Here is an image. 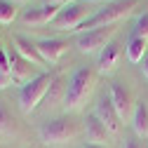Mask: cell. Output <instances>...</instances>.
Returning a JSON list of instances; mask_svg holds the SVG:
<instances>
[{
    "label": "cell",
    "instance_id": "obj_1",
    "mask_svg": "<svg viewBox=\"0 0 148 148\" xmlns=\"http://www.w3.org/2000/svg\"><path fill=\"white\" fill-rule=\"evenodd\" d=\"M139 5V0H110L101 10H97L94 14H89V19L78 28V31H94V28H103V26H113L115 21H120L122 16H127L134 7Z\"/></svg>",
    "mask_w": 148,
    "mask_h": 148
},
{
    "label": "cell",
    "instance_id": "obj_2",
    "mask_svg": "<svg viewBox=\"0 0 148 148\" xmlns=\"http://www.w3.org/2000/svg\"><path fill=\"white\" fill-rule=\"evenodd\" d=\"M92 87H94V71L87 68V66H80V68L71 75V80H68V85H66L64 106H66L68 110L82 108V103L87 101Z\"/></svg>",
    "mask_w": 148,
    "mask_h": 148
},
{
    "label": "cell",
    "instance_id": "obj_3",
    "mask_svg": "<svg viewBox=\"0 0 148 148\" xmlns=\"http://www.w3.org/2000/svg\"><path fill=\"white\" fill-rule=\"evenodd\" d=\"M52 82H54V75L40 73V75H35L33 80H28L26 85H21V89H19V108L26 115L33 113V110L38 108V103L47 97V89H49Z\"/></svg>",
    "mask_w": 148,
    "mask_h": 148
},
{
    "label": "cell",
    "instance_id": "obj_4",
    "mask_svg": "<svg viewBox=\"0 0 148 148\" xmlns=\"http://www.w3.org/2000/svg\"><path fill=\"white\" fill-rule=\"evenodd\" d=\"M38 136L47 146H59V143H66L78 136V125L68 118H54L38 127Z\"/></svg>",
    "mask_w": 148,
    "mask_h": 148
},
{
    "label": "cell",
    "instance_id": "obj_5",
    "mask_svg": "<svg viewBox=\"0 0 148 148\" xmlns=\"http://www.w3.org/2000/svg\"><path fill=\"white\" fill-rule=\"evenodd\" d=\"M89 19V7L85 0H71V3H66L59 14H57V19L52 21V26L57 28V31H68V33H75L85 21Z\"/></svg>",
    "mask_w": 148,
    "mask_h": 148
},
{
    "label": "cell",
    "instance_id": "obj_6",
    "mask_svg": "<svg viewBox=\"0 0 148 148\" xmlns=\"http://www.w3.org/2000/svg\"><path fill=\"white\" fill-rule=\"evenodd\" d=\"M118 33L115 24L113 26H103V28H94V31H85L78 35L75 40V47L82 52V54H94V52H101L106 45H110L113 35Z\"/></svg>",
    "mask_w": 148,
    "mask_h": 148
},
{
    "label": "cell",
    "instance_id": "obj_7",
    "mask_svg": "<svg viewBox=\"0 0 148 148\" xmlns=\"http://www.w3.org/2000/svg\"><path fill=\"white\" fill-rule=\"evenodd\" d=\"M59 5H40V7H31V10H24L19 14V21L26 24V26H45V24H52L59 14Z\"/></svg>",
    "mask_w": 148,
    "mask_h": 148
},
{
    "label": "cell",
    "instance_id": "obj_8",
    "mask_svg": "<svg viewBox=\"0 0 148 148\" xmlns=\"http://www.w3.org/2000/svg\"><path fill=\"white\" fill-rule=\"evenodd\" d=\"M94 113H97V118L106 125V129H108L110 134H120V129H122V118H120V113L115 110L113 101H110L108 97H101V99H99Z\"/></svg>",
    "mask_w": 148,
    "mask_h": 148
},
{
    "label": "cell",
    "instance_id": "obj_9",
    "mask_svg": "<svg viewBox=\"0 0 148 148\" xmlns=\"http://www.w3.org/2000/svg\"><path fill=\"white\" fill-rule=\"evenodd\" d=\"M35 45H38V52L45 64H59V59L68 52V42L57 38H45V40H38Z\"/></svg>",
    "mask_w": 148,
    "mask_h": 148
},
{
    "label": "cell",
    "instance_id": "obj_10",
    "mask_svg": "<svg viewBox=\"0 0 148 148\" xmlns=\"http://www.w3.org/2000/svg\"><path fill=\"white\" fill-rule=\"evenodd\" d=\"M7 54H10V75H12L14 82H24V85H26L28 80L35 78V75H33V64H31V61H26L16 49H10Z\"/></svg>",
    "mask_w": 148,
    "mask_h": 148
},
{
    "label": "cell",
    "instance_id": "obj_11",
    "mask_svg": "<svg viewBox=\"0 0 148 148\" xmlns=\"http://www.w3.org/2000/svg\"><path fill=\"white\" fill-rule=\"evenodd\" d=\"M108 99L113 101L115 110L120 113V118L125 120L129 113H134V103H132V94L120 85V82H113L110 85V92H108Z\"/></svg>",
    "mask_w": 148,
    "mask_h": 148
},
{
    "label": "cell",
    "instance_id": "obj_12",
    "mask_svg": "<svg viewBox=\"0 0 148 148\" xmlns=\"http://www.w3.org/2000/svg\"><path fill=\"white\" fill-rule=\"evenodd\" d=\"M12 42H14V49L21 54V57L26 61H31L33 66H45L42 57H40V52H38V45H35L31 38H26V35H12Z\"/></svg>",
    "mask_w": 148,
    "mask_h": 148
},
{
    "label": "cell",
    "instance_id": "obj_13",
    "mask_svg": "<svg viewBox=\"0 0 148 148\" xmlns=\"http://www.w3.org/2000/svg\"><path fill=\"white\" fill-rule=\"evenodd\" d=\"M85 134H87V143H99V146H103L108 141V136H110V132L106 129V125L97 118V113L87 115V120H85Z\"/></svg>",
    "mask_w": 148,
    "mask_h": 148
},
{
    "label": "cell",
    "instance_id": "obj_14",
    "mask_svg": "<svg viewBox=\"0 0 148 148\" xmlns=\"http://www.w3.org/2000/svg\"><path fill=\"white\" fill-rule=\"evenodd\" d=\"M120 57H122V52H120V47H118L115 42L106 45V47L99 52V64H97V66H99V73H110V71H115Z\"/></svg>",
    "mask_w": 148,
    "mask_h": 148
},
{
    "label": "cell",
    "instance_id": "obj_15",
    "mask_svg": "<svg viewBox=\"0 0 148 148\" xmlns=\"http://www.w3.org/2000/svg\"><path fill=\"white\" fill-rule=\"evenodd\" d=\"M132 129L139 139L148 136V108L143 103L134 106V113H132Z\"/></svg>",
    "mask_w": 148,
    "mask_h": 148
},
{
    "label": "cell",
    "instance_id": "obj_16",
    "mask_svg": "<svg viewBox=\"0 0 148 148\" xmlns=\"http://www.w3.org/2000/svg\"><path fill=\"white\" fill-rule=\"evenodd\" d=\"M146 45H148V40L146 38H139V35H132L129 38V42H127V59L132 61V64H139L141 59H143V52H146Z\"/></svg>",
    "mask_w": 148,
    "mask_h": 148
},
{
    "label": "cell",
    "instance_id": "obj_17",
    "mask_svg": "<svg viewBox=\"0 0 148 148\" xmlns=\"http://www.w3.org/2000/svg\"><path fill=\"white\" fill-rule=\"evenodd\" d=\"M16 134V125H14V118L7 110L5 103H0V136H12Z\"/></svg>",
    "mask_w": 148,
    "mask_h": 148
},
{
    "label": "cell",
    "instance_id": "obj_18",
    "mask_svg": "<svg viewBox=\"0 0 148 148\" xmlns=\"http://www.w3.org/2000/svg\"><path fill=\"white\" fill-rule=\"evenodd\" d=\"M16 19V7L7 0H0V24H12Z\"/></svg>",
    "mask_w": 148,
    "mask_h": 148
},
{
    "label": "cell",
    "instance_id": "obj_19",
    "mask_svg": "<svg viewBox=\"0 0 148 148\" xmlns=\"http://www.w3.org/2000/svg\"><path fill=\"white\" fill-rule=\"evenodd\" d=\"M134 35L148 40V12H143L139 19H136V24H134Z\"/></svg>",
    "mask_w": 148,
    "mask_h": 148
},
{
    "label": "cell",
    "instance_id": "obj_20",
    "mask_svg": "<svg viewBox=\"0 0 148 148\" xmlns=\"http://www.w3.org/2000/svg\"><path fill=\"white\" fill-rule=\"evenodd\" d=\"M59 89H61V82H59V78H54V82H52V85H49V89H47V101H49V103L57 101Z\"/></svg>",
    "mask_w": 148,
    "mask_h": 148
},
{
    "label": "cell",
    "instance_id": "obj_21",
    "mask_svg": "<svg viewBox=\"0 0 148 148\" xmlns=\"http://www.w3.org/2000/svg\"><path fill=\"white\" fill-rule=\"evenodd\" d=\"M7 85H12V75H10L7 71H3V68H0V89H5Z\"/></svg>",
    "mask_w": 148,
    "mask_h": 148
},
{
    "label": "cell",
    "instance_id": "obj_22",
    "mask_svg": "<svg viewBox=\"0 0 148 148\" xmlns=\"http://www.w3.org/2000/svg\"><path fill=\"white\" fill-rule=\"evenodd\" d=\"M0 68L10 73V54H7L5 49H0Z\"/></svg>",
    "mask_w": 148,
    "mask_h": 148
},
{
    "label": "cell",
    "instance_id": "obj_23",
    "mask_svg": "<svg viewBox=\"0 0 148 148\" xmlns=\"http://www.w3.org/2000/svg\"><path fill=\"white\" fill-rule=\"evenodd\" d=\"M122 148H143V143H141L139 139H134V136H129V139H125Z\"/></svg>",
    "mask_w": 148,
    "mask_h": 148
},
{
    "label": "cell",
    "instance_id": "obj_24",
    "mask_svg": "<svg viewBox=\"0 0 148 148\" xmlns=\"http://www.w3.org/2000/svg\"><path fill=\"white\" fill-rule=\"evenodd\" d=\"M47 5H59V7H64L66 3H71V0H45Z\"/></svg>",
    "mask_w": 148,
    "mask_h": 148
},
{
    "label": "cell",
    "instance_id": "obj_25",
    "mask_svg": "<svg viewBox=\"0 0 148 148\" xmlns=\"http://www.w3.org/2000/svg\"><path fill=\"white\" fill-rule=\"evenodd\" d=\"M141 71H143V75H146V78H148V57H146V59H143V66H141Z\"/></svg>",
    "mask_w": 148,
    "mask_h": 148
},
{
    "label": "cell",
    "instance_id": "obj_26",
    "mask_svg": "<svg viewBox=\"0 0 148 148\" xmlns=\"http://www.w3.org/2000/svg\"><path fill=\"white\" fill-rule=\"evenodd\" d=\"M80 148H106V146H99V143H82Z\"/></svg>",
    "mask_w": 148,
    "mask_h": 148
}]
</instances>
